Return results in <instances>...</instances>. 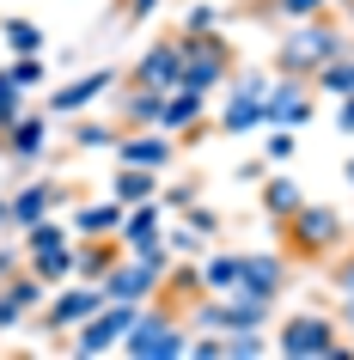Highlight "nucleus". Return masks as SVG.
I'll list each match as a JSON object with an SVG mask.
<instances>
[{
  "instance_id": "obj_43",
  "label": "nucleus",
  "mask_w": 354,
  "mask_h": 360,
  "mask_svg": "<svg viewBox=\"0 0 354 360\" xmlns=\"http://www.w3.org/2000/svg\"><path fill=\"white\" fill-rule=\"evenodd\" d=\"M330 6H336V13H342V6H348V0H330Z\"/></svg>"
},
{
  "instance_id": "obj_5",
  "label": "nucleus",
  "mask_w": 354,
  "mask_h": 360,
  "mask_svg": "<svg viewBox=\"0 0 354 360\" xmlns=\"http://www.w3.org/2000/svg\"><path fill=\"white\" fill-rule=\"evenodd\" d=\"M184 348H189V330H184L177 311H165V305H159V311H141L134 330L122 336V354L129 360H177Z\"/></svg>"
},
{
  "instance_id": "obj_25",
  "label": "nucleus",
  "mask_w": 354,
  "mask_h": 360,
  "mask_svg": "<svg viewBox=\"0 0 354 360\" xmlns=\"http://www.w3.org/2000/svg\"><path fill=\"white\" fill-rule=\"evenodd\" d=\"M0 37H6L13 56H43V25L37 19H13V13H6V19H0Z\"/></svg>"
},
{
  "instance_id": "obj_35",
  "label": "nucleus",
  "mask_w": 354,
  "mask_h": 360,
  "mask_svg": "<svg viewBox=\"0 0 354 360\" xmlns=\"http://www.w3.org/2000/svg\"><path fill=\"white\" fill-rule=\"evenodd\" d=\"M330 287L336 293H354V250L342 257V263H330Z\"/></svg>"
},
{
  "instance_id": "obj_13",
  "label": "nucleus",
  "mask_w": 354,
  "mask_h": 360,
  "mask_svg": "<svg viewBox=\"0 0 354 360\" xmlns=\"http://www.w3.org/2000/svg\"><path fill=\"white\" fill-rule=\"evenodd\" d=\"M116 165H147V171H171L177 165V141H171L165 129H122V141H116Z\"/></svg>"
},
{
  "instance_id": "obj_11",
  "label": "nucleus",
  "mask_w": 354,
  "mask_h": 360,
  "mask_svg": "<svg viewBox=\"0 0 354 360\" xmlns=\"http://www.w3.org/2000/svg\"><path fill=\"white\" fill-rule=\"evenodd\" d=\"M110 300V293H104V281H80V287H56V300L43 305V330H80V323L92 318L98 305Z\"/></svg>"
},
{
  "instance_id": "obj_2",
  "label": "nucleus",
  "mask_w": 354,
  "mask_h": 360,
  "mask_svg": "<svg viewBox=\"0 0 354 360\" xmlns=\"http://www.w3.org/2000/svg\"><path fill=\"white\" fill-rule=\"evenodd\" d=\"M342 49H354L348 43V25H342V13H317V19H293L287 25V37H281L275 49V74H293V79H312L317 68L330 56H342Z\"/></svg>"
},
{
  "instance_id": "obj_17",
  "label": "nucleus",
  "mask_w": 354,
  "mask_h": 360,
  "mask_svg": "<svg viewBox=\"0 0 354 360\" xmlns=\"http://www.w3.org/2000/svg\"><path fill=\"white\" fill-rule=\"evenodd\" d=\"M43 293H56V287H43L31 269H25V275H6V281H0V330L25 323V318L43 305Z\"/></svg>"
},
{
  "instance_id": "obj_7",
  "label": "nucleus",
  "mask_w": 354,
  "mask_h": 360,
  "mask_svg": "<svg viewBox=\"0 0 354 360\" xmlns=\"http://www.w3.org/2000/svg\"><path fill=\"white\" fill-rule=\"evenodd\" d=\"M134 318H141V305H134V300H104L92 318L74 330L68 348H74V354H110V348H122V336L134 330Z\"/></svg>"
},
{
  "instance_id": "obj_39",
  "label": "nucleus",
  "mask_w": 354,
  "mask_h": 360,
  "mask_svg": "<svg viewBox=\"0 0 354 360\" xmlns=\"http://www.w3.org/2000/svg\"><path fill=\"white\" fill-rule=\"evenodd\" d=\"M342 330H354V293H342Z\"/></svg>"
},
{
  "instance_id": "obj_22",
  "label": "nucleus",
  "mask_w": 354,
  "mask_h": 360,
  "mask_svg": "<svg viewBox=\"0 0 354 360\" xmlns=\"http://www.w3.org/2000/svg\"><path fill=\"white\" fill-rule=\"evenodd\" d=\"M244 275V250H214V257H202V287L208 293H232Z\"/></svg>"
},
{
  "instance_id": "obj_8",
  "label": "nucleus",
  "mask_w": 354,
  "mask_h": 360,
  "mask_svg": "<svg viewBox=\"0 0 354 360\" xmlns=\"http://www.w3.org/2000/svg\"><path fill=\"white\" fill-rule=\"evenodd\" d=\"M251 129H269V79L263 74H232V92L220 104V134H251Z\"/></svg>"
},
{
  "instance_id": "obj_30",
  "label": "nucleus",
  "mask_w": 354,
  "mask_h": 360,
  "mask_svg": "<svg viewBox=\"0 0 354 360\" xmlns=\"http://www.w3.org/2000/svg\"><path fill=\"white\" fill-rule=\"evenodd\" d=\"M13 79H19L25 92H43V79H49V68H43V56H13Z\"/></svg>"
},
{
  "instance_id": "obj_41",
  "label": "nucleus",
  "mask_w": 354,
  "mask_h": 360,
  "mask_svg": "<svg viewBox=\"0 0 354 360\" xmlns=\"http://www.w3.org/2000/svg\"><path fill=\"white\" fill-rule=\"evenodd\" d=\"M342 177H348V190H354V153H348V159H342Z\"/></svg>"
},
{
  "instance_id": "obj_28",
  "label": "nucleus",
  "mask_w": 354,
  "mask_h": 360,
  "mask_svg": "<svg viewBox=\"0 0 354 360\" xmlns=\"http://www.w3.org/2000/svg\"><path fill=\"white\" fill-rule=\"evenodd\" d=\"M299 153V134L287 129V122H269V141H263V165H287Z\"/></svg>"
},
{
  "instance_id": "obj_19",
  "label": "nucleus",
  "mask_w": 354,
  "mask_h": 360,
  "mask_svg": "<svg viewBox=\"0 0 354 360\" xmlns=\"http://www.w3.org/2000/svg\"><path fill=\"white\" fill-rule=\"evenodd\" d=\"M122 220H129V202H116V195L86 202V208H74V238H86V232H122Z\"/></svg>"
},
{
  "instance_id": "obj_3",
  "label": "nucleus",
  "mask_w": 354,
  "mask_h": 360,
  "mask_svg": "<svg viewBox=\"0 0 354 360\" xmlns=\"http://www.w3.org/2000/svg\"><path fill=\"white\" fill-rule=\"evenodd\" d=\"M239 74V43H226L220 31H184V79L189 92H226Z\"/></svg>"
},
{
  "instance_id": "obj_14",
  "label": "nucleus",
  "mask_w": 354,
  "mask_h": 360,
  "mask_svg": "<svg viewBox=\"0 0 354 360\" xmlns=\"http://www.w3.org/2000/svg\"><path fill=\"white\" fill-rule=\"evenodd\" d=\"M287 257H275V250H244V275H239V287L232 293H244V300H263V305H275L281 293H287Z\"/></svg>"
},
{
  "instance_id": "obj_29",
  "label": "nucleus",
  "mask_w": 354,
  "mask_h": 360,
  "mask_svg": "<svg viewBox=\"0 0 354 360\" xmlns=\"http://www.w3.org/2000/svg\"><path fill=\"white\" fill-rule=\"evenodd\" d=\"M269 13H275V19H317V13H330V0H269Z\"/></svg>"
},
{
  "instance_id": "obj_42",
  "label": "nucleus",
  "mask_w": 354,
  "mask_h": 360,
  "mask_svg": "<svg viewBox=\"0 0 354 360\" xmlns=\"http://www.w3.org/2000/svg\"><path fill=\"white\" fill-rule=\"evenodd\" d=\"M342 25H354V0H348V6H342Z\"/></svg>"
},
{
  "instance_id": "obj_31",
  "label": "nucleus",
  "mask_w": 354,
  "mask_h": 360,
  "mask_svg": "<svg viewBox=\"0 0 354 360\" xmlns=\"http://www.w3.org/2000/svg\"><path fill=\"white\" fill-rule=\"evenodd\" d=\"M184 31H220V6H214V0H196L184 13Z\"/></svg>"
},
{
  "instance_id": "obj_15",
  "label": "nucleus",
  "mask_w": 354,
  "mask_h": 360,
  "mask_svg": "<svg viewBox=\"0 0 354 360\" xmlns=\"http://www.w3.org/2000/svg\"><path fill=\"white\" fill-rule=\"evenodd\" d=\"M312 116H317L312 79H293V74H281L275 86H269V122H287V129H305Z\"/></svg>"
},
{
  "instance_id": "obj_4",
  "label": "nucleus",
  "mask_w": 354,
  "mask_h": 360,
  "mask_svg": "<svg viewBox=\"0 0 354 360\" xmlns=\"http://www.w3.org/2000/svg\"><path fill=\"white\" fill-rule=\"evenodd\" d=\"M275 354H287V360H354V348L342 342V318L293 311L275 336Z\"/></svg>"
},
{
  "instance_id": "obj_20",
  "label": "nucleus",
  "mask_w": 354,
  "mask_h": 360,
  "mask_svg": "<svg viewBox=\"0 0 354 360\" xmlns=\"http://www.w3.org/2000/svg\"><path fill=\"white\" fill-rule=\"evenodd\" d=\"M110 195L116 202H153L159 195V171H147V165H116V177H110Z\"/></svg>"
},
{
  "instance_id": "obj_24",
  "label": "nucleus",
  "mask_w": 354,
  "mask_h": 360,
  "mask_svg": "<svg viewBox=\"0 0 354 360\" xmlns=\"http://www.w3.org/2000/svg\"><path fill=\"white\" fill-rule=\"evenodd\" d=\"M68 122H74V147L80 153H104V147L122 141V122H92V116H68Z\"/></svg>"
},
{
  "instance_id": "obj_21",
  "label": "nucleus",
  "mask_w": 354,
  "mask_h": 360,
  "mask_svg": "<svg viewBox=\"0 0 354 360\" xmlns=\"http://www.w3.org/2000/svg\"><path fill=\"white\" fill-rule=\"evenodd\" d=\"M25 269L37 275L43 287H61V281H74L80 269H74V245H56V250H37V257H25Z\"/></svg>"
},
{
  "instance_id": "obj_33",
  "label": "nucleus",
  "mask_w": 354,
  "mask_h": 360,
  "mask_svg": "<svg viewBox=\"0 0 354 360\" xmlns=\"http://www.w3.org/2000/svg\"><path fill=\"white\" fill-rule=\"evenodd\" d=\"M165 245L177 250V257H196V250H208V238H202V232H189V226H171Z\"/></svg>"
},
{
  "instance_id": "obj_16",
  "label": "nucleus",
  "mask_w": 354,
  "mask_h": 360,
  "mask_svg": "<svg viewBox=\"0 0 354 360\" xmlns=\"http://www.w3.org/2000/svg\"><path fill=\"white\" fill-rule=\"evenodd\" d=\"M159 275H165V269L147 263V257H122V263L104 275V293H110V300H134V305H147L153 293H159Z\"/></svg>"
},
{
  "instance_id": "obj_38",
  "label": "nucleus",
  "mask_w": 354,
  "mask_h": 360,
  "mask_svg": "<svg viewBox=\"0 0 354 360\" xmlns=\"http://www.w3.org/2000/svg\"><path fill=\"white\" fill-rule=\"evenodd\" d=\"M232 13H269V0H232Z\"/></svg>"
},
{
  "instance_id": "obj_1",
  "label": "nucleus",
  "mask_w": 354,
  "mask_h": 360,
  "mask_svg": "<svg viewBox=\"0 0 354 360\" xmlns=\"http://www.w3.org/2000/svg\"><path fill=\"white\" fill-rule=\"evenodd\" d=\"M275 232H281V257L287 263H330L336 250L348 245V220L330 202H299L287 220H275Z\"/></svg>"
},
{
  "instance_id": "obj_36",
  "label": "nucleus",
  "mask_w": 354,
  "mask_h": 360,
  "mask_svg": "<svg viewBox=\"0 0 354 360\" xmlns=\"http://www.w3.org/2000/svg\"><path fill=\"white\" fill-rule=\"evenodd\" d=\"M153 13H159V0H129V6H122V25H147Z\"/></svg>"
},
{
  "instance_id": "obj_23",
  "label": "nucleus",
  "mask_w": 354,
  "mask_h": 360,
  "mask_svg": "<svg viewBox=\"0 0 354 360\" xmlns=\"http://www.w3.org/2000/svg\"><path fill=\"white\" fill-rule=\"evenodd\" d=\"M299 202H305V190H299L293 177H263V214H269V220H287V214L299 208Z\"/></svg>"
},
{
  "instance_id": "obj_12",
  "label": "nucleus",
  "mask_w": 354,
  "mask_h": 360,
  "mask_svg": "<svg viewBox=\"0 0 354 360\" xmlns=\"http://www.w3.org/2000/svg\"><path fill=\"white\" fill-rule=\"evenodd\" d=\"M43 153H49V110H25L0 134V159H13V171H31Z\"/></svg>"
},
{
  "instance_id": "obj_37",
  "label": "nucleus",
  "mask_w": 354,
  "mask_h": 360,
  "mask_svg": "<svg viewBox=\"0 0 354 360\" xmlns=\"http://www.w3.org/2000/svg\"><path fill=\"white\" fill-rule=\"evenodd\" d=\"M336 129L354 134V92H348V98H336Z\"/></svg>"
},
{
  "instance_id": "obj_40",
  "label": "nucleus",
  "mask_w": 354,
  "mask_h": 360,
  "mask_svg": "<svg viewBox=\"0 0 354 360\" xmlns=\"http://www.w3.org/2000/svg\"><path fill=\"white\" fill-rule=\"evenodd\" d=\"M13 263H19V257H13V250L0 245V281H6V275H13Z\"/></svg>"
},
{
  "instance_id": "obj_9",
  "label": "nucleus",
  "mask_w": 354,
  "mask_h": 360,
  "mask_svg": "<svg viewBox=\"0 0 354 360\" xmlns=\"http://www.w3.org/2000/svg\"><path fill=\"white\" fill-rule=\"evenodd\" d=\"M122 79H129V86H153V92H171V86L184 79V31H171V37L147 43V49H141V61H134Z\"/></svg>"
},
{
  "instance_id": "obj_32",
  "label": "nucleus",
  "mask_w": 354,
  "mask_h": 360,
  "mask_svg": "<svg viewBox=\"0 0 354 360\" xmlns=\"http://www.w3.org/2000/svg\"><path fill=\"white\" fill-rule=\"evenodd\" d=\"M184 226H189V232H202V238H214V232H220V214L202 208V202H189V208H184Z\"/></svg>"
},
{
  "instance_id": "obj_10",
  "label": "nucleus",
  "mask_w": 354,
  "mask_h": 360,
  "mask_svg": "<svg viewBox=\"0 0 354 360\" xmlns=\"http://www.w3.org/2000/svg\"><path fill=\"white\" fill-rule=\"evenodd\" d=\"M116 86H122V74H116V68H92V74H80V79H61L56 92L43 98V110L68 122V116H86V110L98 104V98H104V92H116Z\"/></svg>"
},
{
  "instance_id": "obj_6",
  "label": "nucleus",
  "mask_w": 354,
  "mask_h": 360,
  "mask_svg": "<svg viewBox=\"0 0 354 360\" xmlns=\"http://www.w3.org/2000/svg\"><path fill=\"white\" fill-rule=\"evenodd\" d=\"M68 202H74V190H68V184H49V177H37V184H13V195H0V232H6V226H13V232L37 226V220L61 214Z\"/></svg>"
},
{
  "instance_id": "obj_18",
  "label": "nucleus",
  "mask_w": 354,
  "mask_h": 360,
  "mask_svg": "<svg viewBox=\"0 0 354 360\" xmlns=\"http://www.w3.org/2000/svg\"><path fill=\"white\" fill-rule=\"evenodd\" d=\"M202 116H208V92L171 86V92H165V110H159V129H165V134H184V129H196Z\"/></svg>"
},
{
  "instance_id": "obj_27",
  "label": "nucleus",
  "mask_w": 354,
  "mask_h": 360,
  "mask_svg": "<svg viewBox=\"0 0 354 360\" xmlns=\"http://www.w3.org/2000/svg\"><path fill=\"white\" fill-rule=\"evenodd\" d=\"M19 116H25V86L13 79V68H0V134L13 129Z\"/></svg>"
},
{
  "instance_id": "obj_34",
  "label": "nucleus",
  "mask_w": 354,
  "mask_h": 360,
  "mask_svg": "<svg viewBox=\"0 0 354 360\" xmlns=\"http://www.w3.org/2000/svg\"><path fill=\"white\" fill-rule=\"evenodd\" d=\"M196 190H202V184H171V190H159V202H165L171 214H184L189 202H196Z\"/></svg>"
},
{
  "instance_id": "obj_26",
  "label": "nucleus",
  "mask_w": 354,
  "mask_h": 360,
  "mask_svg": "<svg viewBox=\"0 0 354 360\" xmlns=\"http://www.w3.org/2000/svg\"><path fill=\"white\" fill-rule=\"evenodd\" d=\"M275 342L263 336V330H239V336H220V360H257V354H269Z\"/></svg>"
}]
</instances>
